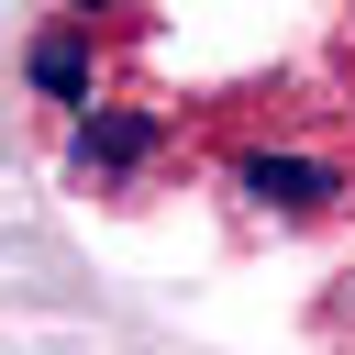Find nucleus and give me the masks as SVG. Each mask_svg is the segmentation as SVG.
<instances>
[{
    "mask_svg": "<svg viewBox=\"0 0 355 355\" xmlns=\"http://www.w3.org/2000/svg\"><path fill=\"white\" fill-rule=\"evenodd\" d=\"M244 200H255V211L311 222V211L333 200V166H322V155H244Z\"/></svg>",
    "mask_w": 355,
    "mask_h": 355,
    "instance_id": "nucleus-1",
    "label": "nucleus"
},
{
    "mask_svg": "<svg viewBox=\"0 0 355 355\" xmlns=\"http://www.w3.org/2000/svg\"><path fill=\"white\" fill-rule=\"evenodd\" d=\"M144 144H155L144 111H89V122H78V166H133Z\"/></svg>",
    "mask_w": 355,
    "mask_h": 355,
    "instance_id": "nucleus-2",
    "label": "nucleus"
},
{
    "mask_svg": "<svg viewBox=\"0 0 355 355\" xmlns=\"http://www.w3.org/2000/svg\"><path fill=\"white\" fill-rule=\"evenodd\" d=\"M33 89H44V100H89V44H78V33H44V44H33Z\"/></svg>",
    "mask_w": 355,
    "mask_h": 355,
    "instance_id": "nucleus-3",
    "label": "nucleus"
},
{
    "mask_svg": "<svg viewBox=\"0 0 355 355\" xmlns=\"http://www.w3.org/2000/svg\"><path fill=\"white\" fill-rule=\"evenodd\" d=\"M78 11H100V0H78Z\"/></svg>",
    "mask_w": 355,
    "mask_h": 355,
    "instance_id": "nucleus-4",
    "label": "nucleus"
}]
</instances>
